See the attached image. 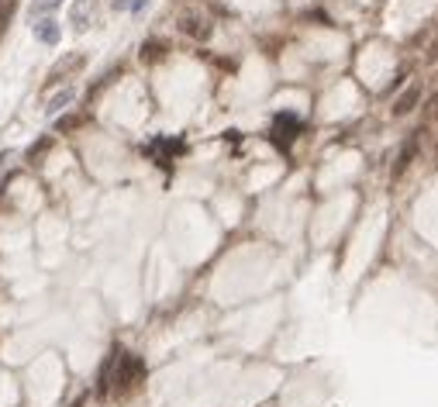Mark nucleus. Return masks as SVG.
Wrapping results in <instances>:
<instances>
[{
	"label": "nucleus",
	"mask_w": 438,
	"mask_h": 407,
	"mask_svg": "<svg viewBox=\"0 0 438 407\" xmlns=\"http://www.w3.org/2000/svg\"><path fill=\"white\" fill-rule=\"evenodd\" d=\"M83 62H86V59L77 55V52H73V55H62V59L52 66V73H48V86H52V83H59V80H66V73H77V69H83Z\"/></svg>",
	"instance_id": "5"
},
{
	"label": "nucleus",
	"mask_w": 438,
	"mask_h": 407,
	"mask_svg": "<svg viewBox=\"0 0 438 407\" xmlns=\"http://www.w3.org/2000/svg\"><path fill=\"white\" fill-rule=\"evenodd\" d=\"M428 59H438V39H435V45L428 48Z\"/></svg>",
	"instance_id": "18"
},
{
	"label": "nucleus",
	"mask_w": 438,
	"mask_h": 407,
	"mask_svg": "<svg viewBox=\"0 0 438 407\" xmlns=\"http://www.w3.org/2000/svg\"><path fill=\"white\" fill-rule=\"evenodd\" d=\"M149 7V0H114V11H142Z\"/></svg>",
	"instance_id": "14"
},
{
	"label": "nucleus",
	"mask_w": 438,
	"mask_h": 407,
	"mask_svg": "<svg viewBox=\"0 0 438 407\" xmlns=\"http://www.w3.org/2000/svg\"><path fill=\"white\" fill-rule=\"evenodd\" d=\"M73 100H77V86H66L62 93H55V97L45 104V114H59V111H62L66 104H73Z\"/></svg>",
	"instance_id": "8"
},
{
	"label": "nucleus",
	"mask_w": 438,
	"mask_h": 407,
	"mask_svg": "<svg viewBox=\"0 0 438 407\" xmlns=\"http://www.w3.org/2000/svg\"><path fill=\"white\" fill-rule=\"evenodd\" d=\"M14 7H18V0H0V28L14 18Z\"/></svg>",
	"instance_id": "13"
},
{
	"label": "nucleus",
	"mask_w": 438,
	"mask_h": 407,
	"mask_svg": "<svg viewBox=\"0 0 438 407\" xmlns=\"http://www.w3.org/2000/svg\"><path fill=\"white\" fill-rule=\"evenodd\" d=\"M62 0H32V18H41V14H52Z\"/></svg>",
	"instance_id": "12"
},
{
	"label": "nucleus",
	"mask_w": 438,
	"mask_h": 407,
	"mask_svg": "<svg viewBox=\"0 0 438 407\" xmlns=\"http://www.w3.org/2000/svg\"><path fill=\"white\" fill-rule=\"evenodd\" d=\"M35 39L45 45H55L59 41V25L55 21H35Z\"/></svg>",
	"instance_id": "9"
},
{
	"label": "nucleus",
	"mask_w": 438,
	"mask_h": 407,
	"mask_svg": "<svg viewBox=\"0 0 438 407\" xmlns=\"http://www.w3.org/2000/svg\"><path fill=\"white\" fill-rule=\"evenodd\" d=\"M21 166V152H14V149H7V152H0V183L14 173Z\"/></svg>",
	"instance_id": "10"
},
{
	"label": "nucleus",
	"mask_w": 438,
	"mask_h": 407,
	"mask_svg": "<svg viewBox=\"0 0 438 407\" xmlns=\"http://www.w3.org/2000/svg\"><path fill=\"white\" fill-rule=\"evenodd\" d=\"M97 7H100V0H77V4L69 7V25H73V32H77V35H83V32H90V28H93Z\"/></svg>",
	"instance_id": "2"
},
{
	"label": "nucleus",
	"mask_w": 438,
	"mask_h": 407,
	"mask_svg": "<svg viewBox=\"0 0 438 407\" xmlns=\"http://www.w3.org/2000/svg\"><path fill=\"white\" fill-rule=\"evenodd\" d=\"M162 55H166V45H162V41H145V45H142V62H156Z\"/></svg>",
	"instance_id": "11"
},
{
	"label": "nucleus",
	"mask_w": 438,
	"mask_h": 407,
	"mask_svg": "<svg viewBox=\"0 0 438 407\" xmlns=\"http://www.w3.org/2000/svg\"><path fill=\"white\" fill-rule=\"evenodd\" d=\"M270 135H273V145L286 152V149H290V142L300 135V121H297L293 114H279L277 121H273V131H270Z\"/></svg>",
	"instance_id": "3"
},
{
	"label": "nucleus",
	"mask_w": 438,
	"mask_h": 407,
	"mask_svg": "<svg viewBox=\"0 0 438 407\" xmlns=\"http://www.w3.org/2000/svg\"><path fill=\"white\" fill-rule=\"evenodd\" d=\"M77 124H80V118H62V121H59V131H69V128H77Z\"/></svg>",
	"instance_id": "17"
},
{
	"label": "nucleus",
	"mask_w": 438,
	"mask_h": 407,
	"mask_svg": "<svg viewBox=\"0 0 438 407\" xmlns=\"http://www.w3.org/2000/svg\"><path fill=\"white\" fill-rule=\"evenodd\" d=\"M180 32L190 35V39L204 41V39H211V21H207L204 14H183V18H180Z\"/></svg>",
	"instance_id": "4"
},
{
	"label": "nucleus",
	"mask_w": 438,
	"mask_h": 407,
	"mask_svg": "<svg viewBox=\"0 0 438 407\" xmlns=\"http://www.w3.org/2000/svg\"><path fill=\"white\" fill-rule=\"evenodd\" d=\"M418 97H421V90H418V86L404 90L397 100H394V118H404V114H411V111H414V104H418Z\"/></svg>",
	"instance_id": "6"
},
{
	"label": "nucleus",
	"mask_w": 438,
	"mask_h": 407,
	"mask_svg": "<svg viewBox=\"0 0 438 407\" xmlns=\"http://www.w3.org/2000/svg\"><path fill=\"white\" fill-rule=\"evenodd\" d=\"M414 152H418V138H407V142H404V149H400L397 163H394V180H400V176H404V169L411 166Z\"/></svg>",
	"instance_id": "7"
},
{
	"label": "nucleus",
	"mask_w": 438,
	"mask_h": 407,
	"mask_svg": "<svg viewBox=\"0 0 438 407\" xmlns=\"http://www.w3.org/2000/svg\"><path fill=\"white\" fill-rule=\"evenodd\" d=\"M145 380V363L138 359V356H128L124 349H111V356H107V363L100 366V394H111V390H118V394H128V390H135L138 383Z\"/></svg>",
	"instance_id": "1"
},
{
	"label": "nucleus",
	"mask_w": 438,
	"mask_h": 407,
	"mask_svg": "<svg viewBox=\"0 0 438 407\" xmlns=\"http://www.w3.org/2000/svg\"><path fill=\"white\" fill-rule=\"evenodd\" d=\"M45 149H48V138H41V142L32 149V152H28V156H25V159H28V163H39V156L45 152Z\"/></svg>",
	"instance_id": "15"
},
{
	"label": "nucleus",
	"mask_w": 438,
	"mask_h": 407,
	"mask_svg": "<svg viewBox=\"0 0 438 407\" xmlns=\"http://www.w3.org/2000/svg\"><path fill=\"white\" fill-rule=\"evenodd\" d=\"M425 114H428V118H435V114H438V93H432V100H428Z\"/></svg>",
	"instance_id": "16"
}]
</instances>
